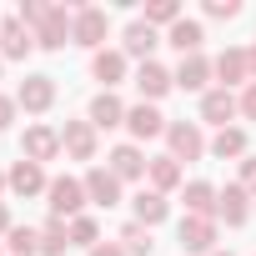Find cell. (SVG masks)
Wrapping results in <instances>:
<instances>
[{
    "instance_id": "obj_1",
    "label": "cell",
    "mask_w": 256,
    "mask_h": 256,
    "mask_svg": "<svg viewBox=\"0 0 256 256\" xmlns=\"http://www.w3.org/2000/svg\"><path fill=\"white\" fill-rule=\"evenodd\" d=\"M106 30H110V16L100 6H76L70 10V40L86 46V50H106Z\"/></svg>"
},
{
    "instance_id": "obj_2",
    "label": "cell",
    "mask_w": 256,
    "mask_h": 256,
    "mask_svg": "<svg viewBox=\"0 0 256 256\" xmlns=\"http://www.w3.org/2000/svg\"><path fill=\"white\" fill-rule=\"evenodd\" d=\"M46 196H50V201H46V206H50V216H60V221H66V216L76 221V216H80V206L90 201V196H86V181H76V176H56V181L46 186Z\"/></svg>"
},
{
    "instance_id": "obj_3",
    "label": "cell",
    "mask_w": 256,
    "mask_h": 256,
    "mask_svg": "<svg viewBox=\"0 0 256 256\" xmlns=\"http://www.w3.org/2000/svg\"><path fill=\"white\" fill-rule=\"evenodd\" d=\"M176 241H181L186 256H211V251H216V221H211V216H181Z\"/></svg>"
},
{
    "instance_id": "obj_4",
    "label": "cell",
    "mask_w": 256,
    "mask_h": 256,
    "mask_svg": "<svg viewBox=\"0 0 256 256\" xmlns=\"http://www.w3.org/2000/svg\"><path fill=\"white\" fill-rule=\"evenodd\" d=\"M166 141H171V156L176 161H201L206 156V136L196 120H171L166 126Z\"/></svg>"
},
{
    "instance_id": "obj_5",
    "label": "cell",
    "mask_w": 256,
    "mask_h": 256,
    "mask_svg": "<svg viewBox=\"0 0 256 256\" xmlns=\"http://www.w3.org/2000/svg\"><path fill=\"white\" fill-rule=\"evenodd\" d=\"M20 156L46 166L60 156V131H50V126H26V136H20Z\"/></svg>"
},
{
    "instance_id": "obj_6",
    "label": "cell",
    "mask_w": 256,
    "mask_h": 256,
    "mask_svg": "<svg viewBox=\"0 0 256 256\" xmlns=\"http://www.w3.org/2000/svg\"><path fill=\"white\" fill-rule=\"evenodd\" d=\"M211 70H216V80H221V90H231V86H251V56L241 50V46H226L216 60H211Z\"/></svg>"
},
{
    "instance_id": "obj_7",
    "label": "cell",
    "mask_w": 256,
    "mask_h": 256,
    "mask_svg": "<svg viewBox=\"0 0 256 256\" xmlns=\"http://www.w3.org/2000/svg\"><path fill=\"white\" fill-rule=\"evenodd\" d=\"M30 50H36V30H30L20 16L0 20V56H6V60H26Z\"/></svg>"
},
{
    "instance_id": "obj_8",
    "label": "cell",
    "mask_w": 256,
    "mask_h": 256,
    "mask_svg": "<svg viewBox=\"0 0 256 256\" xmlns=\"http://www.w3.org/2000/svg\"><path fill=\"white\" fill-rule=\"evenodd\" d=\"M60 151L70 161H96V126L90 120H66L60 126Z\"/></svg>"
},
{
    "instance_id": "obj_9",
    "label": "cell",
    "mask_w": 256,
    "mask_h": 256,
    "mask_svg": "<svg viewBox=\"0 0 256 256\" xmlns=\"http://www.w3.org/2000/svg\"><path fill=\"white\" fill-rule=\"evenodd\" d=\"M166 116L151 106V100H141V106H131V110H126V131H131L136 141H156V136H166Z\"/></svg>"
},
{
    "instance_id": "obj_10",
    "label": "cell",
    "mask_w": 256,
    "mask_h": 256,
    "mask_svg": "<svg viewBox=\"0 0 256 256\" xmlns=\"http://www.w3.org/2000/svg\"><path fill=\"white\" fill-rule=\"evenodd\" d=\"M171 86H176V76H171L161 60H141V70H136V90H141V100H151V106H156Z\"/></svg>"
},
{
    "instance_id": "obj_11",
    "label": "cell",
    "mask_w": 256,
    "mask_h": 256,
    "mask_svg": "<svg viewBox=\"0 0 256 256\" xmlns=\"http://www.w3.org/2000/svg\"><path fill=\"white\" fill-rule=\"evenodd\" d=\"M16 106H26V110H50L56 106V80L50 76H26L20 80V90H16Z\"/></svg>"
},
{
    "instance_id": "obj_12",
    "label": "cell",
    "mask_w": 256,
    "mask_h": 256,
    "mask_svg": "<svg viewBox=\"0 0 256 256\" xmlns=\"http://www.w3.org/2000/svg\"><path fill=\"white\" fill-rule=\"evenodd\" d=\"M236 116H241V106H236V96H231V90H221V86H216V90H206V96H201V120H211L216 131H226V120H236Z\"/></svg>"
},
{
    "instance_id": "obj_13",
    "label": "cell",
    "mask_w": 256,
    "mask_h": 256,
    "mask_svg": "<svg viewBox=\"0 0 256 256\" xmlns=\"http://www.w3.org/2000/svg\"><path fill=\"white\" fill-rule=\"evenodd\" d=\"M70 40V16H66V6H50V16L36 26V46L40 50H60Z\"/></svg>"
},
{
    "instance_id": "obj_14",
    "label": "cell",
    "mask_w": 256,
    "mask_h": 256,
    "mask_svg": "<svg viewBox=\"0 0 256 256\" xmlns=\"http://www.w3.org/2000/svg\"><path fill=\"white\" fill-rule=\"evenodd\" d=\"M86 196H90L96 206H120V181H116V171H110V166H90V171H86Z\"/></svg>"
},
{
    "instance_id": "obj_15",
    "label": "cell",
    "mask_w": 256,
    "mask_h": 256,
    "mask_svg": "<svg viewBox=\"0 0 256 256\" xmlns=\"http://www.w3.org/2000/svg\"><path fill=\"white\" fill-rule=\"evenodd\" d=\"M216 216H221L226 226H246V216H251V196H246L241 181L226 186V191H216Z\"/></svg>"
},
{
    "instance_id": "obj_16",
    "label": "cell",
    "mask_w": 256,
    "mask_h": 256,
    "mask_svg": "<svg viewBox=\"0 0 256 256\" xmlns=\"http://www.w3.org/2000/svg\"><path fill=\"white\" fill-rule=\"evenodd\" d=\"M106 161H110V171H116V181H141V176H146V166H151L141 146H116V151H110Z\"/></svg>"
},
{
    "instance_id": "obj_17",
    "label": "cell",
    "mask_w": 256,
    "mask_h": 256,
    "mask_svg": "<svg viewBox=\"0 0 256 256\" xmlns=\"http://www.w3.org/2000/svg\"><path fill=\"white\" fill-rule=\"evenodd\" d=\"M46 186H50V181H46V166H36V161H26V156L10 166V191H16V196H40Z\"/></svg>"
},
{
    "instance_id": "obj_18",
    "label": "cell",
    "mask_w": 256,
    "mask_h": 256,
    "mask_svg": "<svg viewBox=\"0 0 256 256\" xmlns=\"http://www.w3.org/2000/svg\"><path fill=\"white\" fill-rule=\"evenodd\" d=\"M90 126H96V131L126 126V106H120V96H116V90H100V96L90 100Z\"/></svg>"
},
{
    "instance_id": "obj_19",
    "label": "cell",
    "mask_w": 256,
    "mask_h": 256,
    "mask_svg": "<svg viewBox=\"0 0 256 256\" xmlns=\"http://www.w3.org/2000/svg\"><path fill=\"white\" fill-rule=\"evenodd\" d=\"M90 76L110 90V86H120L126 80V50H96L90 56Z\"/></svg>"
},
{
    "instance_id": "obj_20",
    "label": "cell",
    "mask_w": 256,
    "mask_h": 256,
    "mask_svg": "<svg viewBox=\"0 0 256 256\" xmlns=\"http://www.w3.org/2000/svg\"><path fill=\"white\" fill-rule=\"evenodd\" d=\"M216 70H211V60L206 56H181V66H176V86L181 90H201L206 96V80H211Z\"/></svg>"
},
{
    "instance_id": "obj_21",
    "label": "cell",
    "mask_w": 256,
    "mask_h": 256,
    "mask_svg": "<svg viewBox=\"0 0 256 256\" xmlns=\"http://www.w3.org/2000/svg\"><path fill=\"white\" fill-rule=\"evenodd\" d=\"M166 40H171L181 56H201V40H206V30H201V20H186V16H181V20L166 30Z\"/></svg>"
},
{
    "instance_id": "obj_22",
    "label": "cell",
    "mask_w": 256,
    "mask_h": 256,
    "mask_svg": "<svg viewBox=\"0 0 256 256\" xmlns=\"http://www.w3.org/2000/svg\"><path fill=\"white\" fill-rule=\"evenodd\" d=\"M146 176H151V191H176L181 186V161L176 156H151V166H146Z\"/></svg>"
},
{
    "instance_id": "obj_23",
    "label": "cell",
    "mask_w": 256,
    "mask_h": 256,
    "mask_svg": "<svg viewBox=\"0 0 256 256\" xmlns=\"http://www.w3.org/2000/svg\"><path fill=\"white\" fill-rule=\"evenodd\" d=\"M161 46V36H156V26H146V20H131L126 26V56H141V60H151V50Z\"/></svg>"
},
{
    "instance_id": "obj_24",
    "label": "cell",
    "mask_w": 256,
    "mask_h": 256,
    "mask_svg": "<svg viewBox=\"0 0 256 256\" xmlns=\"http://www.w3.org/2000/svg\"><path fill=\"white\" fill-rule=\"evenodd\" d=\"M181 201H186V216H211L216 221V186L211 181H191Z\"/></svg>"
},
{
    "instance_id": "obj_25",
    "label": "cell",
    "mask_w": 256,
    "mask_h": 256,
    "mask_svg": "<svg viewBox=\"0 0 256 256\" xmlns=\"http://www.w3.org/2000/svg\"><path fill=\"white\" fill-rule=\"evenodd\" d=\"M211 156H221V161H241V156H246V131H241V126L216 131V136H211Z\"/></svg>"
},
{
    "instance_id": "obj_26",
    "label": "cell",
    "mask_w": 256,
    "mask_h": 256,
    "mask_svg": "<svg viewBox=\"0 0 256 256\" xmlns=\"http://www.w3.org/2000/svg\"><path fill=\"white\" fill-rule=\"evenodd\" d=\"M116 241L126 246V256H151V251H156V241H151V226H141V221H126Z\"/></svg>"
},
{
    "instance_id": "obj_27",
    "label": "cell",
    "mask_w": 256,
    "mask_h": 256,
    "mask_svg": "<svg viewBox=\"0 0 256 256\" xmlns=\"http://www.w3.org/2000/svg\"><path fill=\"white\" fill-rule=\"evenodd\" d=\"M166 211H171V201H166L161 191H141V196H136V221H141V226H161Z\"/></svg>"
},
{
    "instance_id": "obj_28",
    "label": "cell",
    "mask_w": 256,
    "mask_h": 256,
    "mask_svg": "<svg viewBox=\"0 0 256 256\" xmlns=\"http://www.w3.org/2000/svg\"><path fill=\"white\" fill-rule=\"evenodd\" d=\"M66 246H70V226L60 216H50L40 226V256H66Z\"/></svg>"
},
{
    "instance_id": "obj_29",
    "label": "cell",
    "mask_w": 256,
    "mask_h": 256,
    "mask_svg": "<svg viewBox=\"0 0 256 256\" xmlns=\"http://www.w3.org/2000/svg\"><path fill=\"white\" fill-rule=\"evenodd\" d=\"M6 236H10V256H36L40 251V231L36 226H10Z\"/></svg>"
},
{
    "instance_id": "obj_30",
    "label": "cell",
    "mask_w": 256,
    "mask_h": 256,
    "mask_svg": "<svg viewBox=\"0 0 256 256\" xmlns=\"http://www.w3.org/2000/svg\"><path fill=\"white\" fill-rule=\"evenodd\" d=\"M141 20H146V26H176V20H181V6H176V0H151Z\"/></svg>"
},
{
    "instance_id": "obj_31",
    "label": "cell",
    "mask_w": 256,
    "mask_h": 256,
    "mask_svg": "<svg viewBox=\"0 0 256 256\" xmlns=\"http://www.w3.org/2000/svg\"><path fill=\"white\" fill-rule=\"evenodd\" d=\"M70 246H100L96 216H76V221H70Z\"/></svg>"
},
{
    "instance_id": "obj_32",
    "label": "cell",
    "mask_w": 256,
    "mask_h": 256,
    "mask_svg": "<svg viewBox=\"0 0 256 256\" xmlns=\"http://www.w3.org/2000/svg\"><path fill=\"white\" fill-rule=\"evenodd\" d=\"M206 16L211 20H236L241 16V0H206Z\"/></svg>"
},
{
    "instance_id": "obj_33",
    "label": "cell",
    "mask_w": 256,
    "mask_h": 256,
    "mask_svg": "<svg viewBox=\"0 0 256 256\" xmlns=\"http://www.w3.org/2000/svg\"><path fill=\"white\" fill-rule=\"evenodd\" d=\"M16 16H20V20H26V26H30V30H36V26H40V20H46V16H50V6H46V0H26V6H20V10H16Z\"/></svg>"
},
{
    "instance_id": "obj_34",
    "label": "cell",
    "mask_w": 256,
    "mask_h": 256,
    "mask_svg": "<svg viewBox=\"0 0 256 256\" xmlns=\"http://www.w3.org/2000/svg\"><path fill=\"white\" fill-rule=\"evenodd\" d=\"M236 106H241V116H246V120H256V80H251V86L236 96Z\"/></svg>"
},
{
    "instance_id": "obj_35",
    "label": "cell",
    "mask_w": 256,
    "mask_h": 256,
    "mask_svg": "<svg viewBox=\"0 0 256 256\" xmlns=\"http://www.w3.org/2000/svg\"><path fill=\"white\" fill-rule=\"evenodd\" d=\"M241 186L246 196H256V156H241Z\"/></svg>"
},
{
    "instance_id": "obj_36",
    "label": "cell",
    "mask_w": 256,
    "mask_h": 256,
    "mask_svg": "<svg viewBox=\"0 0 256 256\" xmlns=\"http://www.w3.org/2000/svg\"><path fill=\"white\" fill-rule=\"evenodd\" d=\"M90 256H126V246L120 241H100V246H90Z\"/></svg>"
},
{
    "instance_id": "obj_37",
    "label": "cell",
    "mask_w": 256,
    "mask_h": 256,
    "mask_svg": "<svg viewBox=\"0 0 256 256\" xmlns=\"http://www.w3.org/2000/svg\"><path fill=\"white\" fill-rule=\"evenodd\" d=\"M10 120H16V100H10V96H0V131H6Z\"/></svg>"
},
{
    "instance_id": "obj_38",
    "label": "cell",
    "mask_w": 256,
    "mask_h": 256,
    "mask_svg": "<svg viewBox=\"0 0 256 256\" xmlns=\"http://www.w3.org/2000/svg\"><path fill=\"white\" fill-rule=\"evenodd\" d=\"M6 231H10V211H6V206H0V236H6Z\"/></svg>"
},
{
    "instance_id": "obj_39",
    "label": "cell",
    "mask_w": 256,
    "mask_h": 256,
    "mask_svg": "<svg viewBox=\"0 0 256 256\" xmlns=\"http://www.w3.org/2000/svg\"><path fill=\"white\" fill-rule=\"evenodd\" d=\"M246 56H251V80H256V46H251V50H246Z\"/></svg>"
},
{
    "instance_id": "obj_40",
    "label": "cell",
    "mask_w": 256,
    "mask_h": 256,
    "mask_svg": "<svg viewBox=\"0 0 256 256\" xmlns=\"http://www.w3.org/2000/svg\"><path fill=\"white\" fill-rule=\"evenodd\" d=\"M6 186H10V176H6V171H0V191H6Z\"/></svg>"
},
{
    "instance_id": "obj_41",
    "label": "cell",
    "mask_w": 256,
    "mask_h": 256,
    "mask_svg": "<svg viewBox=\"0 0 256 256\" xmlns=\"http://www.w3.org/2000/svg\"><path fill=\"white\" fill-rule=\"evenodd\" d=\"M211 256H231V251H211Z\"/></svg>"
}]
</instances>
